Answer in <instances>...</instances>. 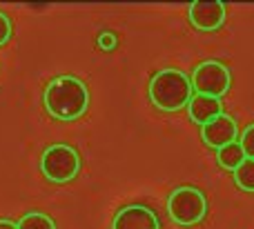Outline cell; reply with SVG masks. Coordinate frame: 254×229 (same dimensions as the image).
<instances>
[{"label": "cell", "instance_id": "cell-1", "mask_svg": "<svg viewBox=\"0 0 254 229\" xmlns=\"http://www.w3.org/2000/svg\"><path fill=\"white\" fill-rule=\"evenodd\" d=\"M43 102L52 118L63 120V123H74L87 111L89 89L76 76H56L45 87Z\"/></svg>", "mask_w": 254, "mask_h": 229}, {"label": "cell", "instance_id": "cell-2", "mask_svg": "<svg viewBox=\"0 0 254 229\" xmlns=\"http://www.w3.org/2000/svg\"><path fill=\"white\" fill-rule=\"evenodd\" d=\"M149 100L156 109L174 114L181 111L183 107L190 105L192 100V80L188 74H183L181 69H161L158 74H154V78L149 80Z\"/></svg>", "mask_w": 254, "mask_h": 229}, {"label": "cell", "instance_id": "cell-3", "mask_svg": "<svg viewBox=\"0 0 254 229\" xmlns=\"http://www.w3.org/2000/svg\"><path fill=\"white\" fill-rule=\"evenodd\" d=\"M167 214L181 227H192L205 218L207 198L198 187H176L167 198Z\"/></svg>", "mask_w": 254, "mask_h": 229}, {"label": "cell", "instance_id": "cell-4", "mask_svg": "<svg viewBox=\"0 0 254 229\" xmlns=\"http://www.w3.org/2000/svg\"><path fill=\"white\" fill-rule=\"evenodd\" d=\"M40 172L45 174L47 181L56 183V185L74 181L80 172L78 151L71 145H63V142L49 145L40 156Z\"/></svg>", "mask_w": 254, "mask_h": 229}, {"label": "cell", "instance_id": "cell-5", "mask_svg": "<svg viewBox=\"0 0 254 229\" xmlns=\"http://www.w3.org/2000/svg\"><path fill=\"white\" fill-rule=\"evenodd\" d=\"M192 89L201 96L221 98L230 92L232 85V74L230 69L219 60H205L194 67L192 71Z\"/></svg>", "mask_w": 254, "mask_h": 229}, {"label": "cell", "instance_id": "cell-6", "mask_svg": "<svg viewBox=\"0 0 254 229\" xmlns=\"http://www.w3.org/2000/svg\"><path fill=\"white\" fill-rule=\"evenodd\" d=\"M201 138L207 147L219 151L221 147L230 145V142H237L239 140V127H237V120L228 114H221L219 118L210 120L207 125L201 127Z\"/></svg>", "mask_w": 254, "mask_h": 229}, {"label": "cell", "instance_id": "cell-7", "mask_svg": "<svg viewBox=\"0 0 254 229\" xmlns=\"http://www.w3.org/2000/svg\"><path fill=\"white\" fill-rule=\"evenodd\" d=\"M190 25L198 31H216L223 27L228 9L223 2H192L190 4Z\"/></svg>", "mask_w": 254, "mask_h": 229}, {"label": "cell", "instance_id": "cell-8", "mask_svg": "<svg viewBox=\"0 0 254 229\" xmlns=\"http://www.w3.org/2000/svg\"><path fill=\"white\" fill-rule=\"evenodd\" d=\"M112 229H161L158 216L145 205H125L112 221Z\"/></svg>", "mask_w": 254, "mask_h": 229}, {"label": "cell", "instance_id": "cell-9", "mask_svg": "<svg viewBox=\"0 0 254 229\" xmlns=\"http://www.w3.org/2000/svg\"><path fill=\"white\" fill-rule=\"evenodd\" d=\"M188 114H190V120H194L196 125L203 127V125H207L210 120L219 118V116L223 114V102H221V98L194 93L188 105Z\"/></svg>", "mask_w": 254, "mask_h": 229}, {"label": "cell", "instance_id": "cell-10", "mask_svg": "<svg viewBox=\"0 0 254 229\" xmlns=\"http://www.w3.org/2000/svg\"><path fill=\"white\" fill-rule=\"evenodd\" d=\"M246 160V154H243L241 145L237 142H230V145L221 147L219 151H216V163L221 165L223 169H228V172H237L239 167H241V163Z\"/></svg>", "mask_w": 254, "mask_h": 229}, {"label": "cell", "instance_id": "cell-11", "mask_svg": "<svg viewBox=\"0 0 254 229\" xmlns=\"http://www.w3.org/2000/svg\"><path fill=\"white\" fill-rule=\"evenodd\" d=\"M16 225L18 229H56L54 218L43 212H27L25 216H20Z\"/></svg>", "mask_w": 254, "mask_h": 229}, {"label": "cell", "instance_id": "cell-12", "mask_svg": "<svg viewBox=\"0 0 254 229\" xmlns=\"http://www.w3.org/2000/svg\"><path fill=\"white\" fill-rule=\"evenodd\" d=\"M234 183H237L239 189L254 194V160L252 158H246L241 163V167L234 172Z\"/></svg>", "mask_w": 254, "mask_h": 229}, {"label": "cell", "instance_id": "cell-13", "mask_svg": "<svg viewBox=\"0 0 254 229\" xmlns=\"http://www.w3.org/2000/svg\"><path fill=\"white\" fill-rule=\"evenodd\" d=\"M239 145H241L246 158L254 160V125H248V127L241 132V136H239Z\"/></svg>", "mask_w": 254, "mask_h": 229}, {"label": "cell", "instance_id": "cell-14", "mask_svg": "<svg viewBox=\"0 0 254 229\" xmlns=\"http://www.w3.org/2000/svg\"><path fill=\"white\" fill-rule=\"evenodd\" d=\"M11 34H13L11 20H9V16H7V13H2V11H0V47L9 43V38H11Z\"/></svg>", "mask_w": 254, "mask_h": 229}, {"label": "cell", "instance_id": "cell-15", "mask_svg": "<svg viewBox=\"0 0 254 229\" xmlns=\"http://www.w3.org/2000/svg\"><path fill=\"white\" fill-rule=\"evenodd\" d=\"M116 45H119V38H116L114 31H103V34L98 36V47H101L103 51H114Z\"/></svg>", "mask_w": 254, "mask_h": 229}, {"label": "cell", "instance_id": "cell-16", "mask_svg": "<svg viewBox=\"0 0 254 229\" xmlns=\"http://www.w3.org/2000/svg\"><path fill=\"white\" fill-rule=\"evenodd\" d=\"M0 229H18V225L13 221H7V218H0Z\"/></svg>", "mask_w": 254, "mask_h": 229}]
</instances>
